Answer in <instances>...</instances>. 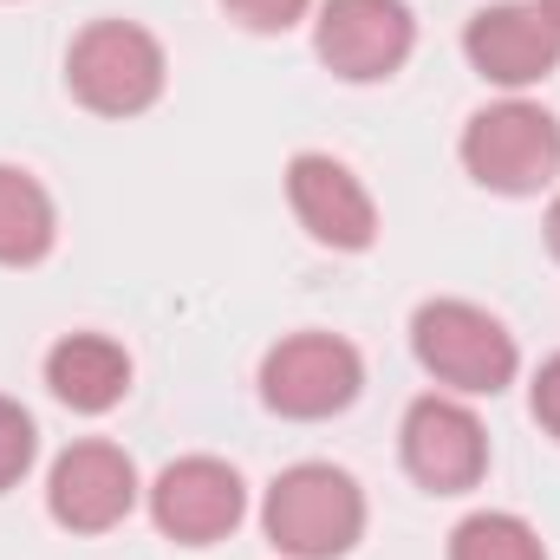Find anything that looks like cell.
<instances>
[{"instance_id": "6da1fadb", "label": "cell", "mask_w": 560, "mask_h": 560, "mask_svg": "<svg viewBox=\"0 0 560 560\" xmlns=\"http://www.w3.org/2000/svg\"><path fill=\"white\" fill-rule=\"evenodd\" d=\"M261 522L287 560H339L365 535V495L332 463H293L275 476Z\"/></svg>"}, {"instance_id": "7a4b0ae2", "label": "cell", "mask_w": 560, "mask_h": 560, "mask_svg": "<svg viewBox=\"0 0 560 560\" xmlns=\"http://www.w3.org/2000/svg\"><path fill=\"white\" fill-rule=\"evenodd\" d=\"M66 85L98 118H138L163 98V46L131 20H92L66 52Z\"/></svg>"}, {"instance_id": "3957f363", "label": "cell", "mask_w": 560, "mask_h": 560, "mask_svg": "<svg viewBox=\"0 0 560 560\" xmlns=\"http://www.w3.org/2000/svg\"><path fill=\"white\" fill-rule=\"evenodd\" d=\"M411 352L436 385H456L469 398H495L515 378V339L469 300H423L411 319Z\"/></svg>"}, {"instance_id": "277c9868", "label": "cell", "mask_w": 560, "mask_h": 560, "mask_svg": "<svg viewBox=\"0 0 560 560\" xmlns=\"http://www.w3.org/2000/svg\"><path fill=\"white\" fill-rule=\"evenodd\" d=\"M463 170L495 196H535L560 176V125L528 98H502L463 125Z\"/></svg>"}, {"instance_id": "5b68a950", "label": "cell", "mask_w": 560, "mask_h": 560, "mask_svg": "<svg viewBox=\"0 0 560 560\" xmlns=\"http://www.w3.org/2000/svg\"><path fill=\"white\" fill-rule=\"evenodd\" d=\"M359 385H365V365L332 332H293V339H280L275 352L261 359V398H268V411L300 418V423L346 411L359 398Z\"/></svg>"}, {"instance_id": "8992f818", "label": "cell", "mask_w": 560, "mask_h": 560, "mask_svg": "<svg viewBox=\"0 0 560 560\" xmlns=\"http://www.w3.org/2000/svg\"><path fill=\"white\" fill-rule=\"evenodd\" d=\"M418 46V20L405 0H326L319 7V59L352 79V85H372V79H392Z\"/></svg>"}, {"instance_id": "52a82bcc", "label": "cell", "mask_w": 560, "mask_h": 560, "mask_svg": "<svg viewBox=\"0 0 560 560\" xmlns=\"http://www.w3.org/2000/svg\"><path fill=\"white\" fill-rule=\"evenodd\" d=\"M46 509L72 535H105L138 509V469L118 443H72L46 476Z\"/></svg>"}, {"instance_id": "ba28073f", "label": "cell", "mask_w": 560, "mask_h": 560, "mask_svg": "<svg viewBox=\"0 0 560 560\" xmlns=\"http://www.w3.org/2000/svg\"><path fill=\"white\" fill-rule=\"evenodd\" d=\"M287 202L300 215V229L319 242V248H339V255H359L378 242V209L365 196V183L339 163V156H319V150H300L287 163Z\"/></svg>"}, {"instance_id": "9c48e42d", "label": "cell", "mask_w": 560, "mask_h": 560, "mask_svg": "<svg viewBox=\"0 0 560 560\" xmlns=\"http://www.w3.org/2000/svg\"><path fill=\"white\" fill-rule=\"evenodd\" d=\"M405 469L430 495H463L489 469V430L456 398H418L405 411Z\"/></svg>"}, {"instance_id": "30bf717a", "label": "cell", "mask_w": 560, "mask_h": 560, "mask_svg": "<svg viewBox=\"0 0 560 560\" xmlns=\"http://www.w3.org/2000/svg\"><path fill=\"white\" fill-rule=\"evenodd\" d=\"M242 509H248V489H242V476H235L229 463H215V456H183V463H170V469L156 476V489H150L156 528H163L170 541H183V548L222 541V535L242 522Z\"/></svg>"}, {"instance_id": "8fae6325", "label": "cell", "mask_w": 560, "mask_h": 560, "mask_svg": "<svg viewBox=\"0 0 560 560\" xmlns=\"http://www.w3.org/2000/svg\"><path fill=\"white\" fill-rule=\"evenodd\" d=\"M463 52L489 85L522 92V85H541L560 66V33L535 0H502V7H482L463 26Z\"/></svg>"}, {"instance_id": "7c38bea8", "label": "cell", "mask_w": 560, "mask_h": 560, "mask_svg": "<svg viewBox=\"0 0 560 560\" xmlns=\"http://www.w3.org/2000/svg\"><path fill=\"white\" fill-rule=\"evenodd\" d=\"M46 385H52L59 405L98 418V411H112V405L131 392V359H125V346L105 339V332H72V339H59V346L46 352Z\"/></svg>"}, {"instance_id": "4fadbf2b", "label": "cell", "mask_w": 560, "mask_h": 560, "mask_svg": "<svg viewBox=\"0 0 560 560\" xmlns=\"http://www.w3.org/2000/svg\"><path fill=\"white\" fill-rule=\"evenodd\" d=\"M52 235H59L52 196H46L26 170L0 163V268H33V261H46V255H52Z\"/></svg>"}, {"instance_id": "5bb4252c", "label": "cell", "mask_w": 560, "mask_h": 560, "mask_svg": "<svg viewBox=\"0 0 560 560\" xmlns=\"http://www.w3.org/2000/svg\"><path fill=\"white\" fill-rule=\"evenodd\" d=\"M450 560H548V548H541V535H535L522 515L482 509V515L456 522V535H450Z\"/></svg>"}, {"instance_id": "9a60e30c", "label": "cell", "mask_w": 560, "mask_h": 560, "mask_svg": "<svg viewBox=\"0 0 560 560\" xmlns=\"http://www.w3.org/2000/svg\"><path fill=\"white\" fill-rule=\"evenodd\" d=\"M33 450H39V436H33V418L13 405V398H0V495L33 469Z\"/></svg>"}, {"instance_id": "2e32d148", "label": "cell", "mask_w": 560, "mask_h": 560, "mask_svg": "<svg viewBox=\"0 0 560 560\" xmlns=\"http://www.w3.org/2000/svg\"><path fill=\"white\" fill-rule=\"evenodd\" d=\"M248 33H287L300 13H306V0H222Z\"/></svg>"}, {"instance_id": "e0dca14e", "label": "cell", "mask_w": 560, "mask_h": 560, "mask_svg": "<svg viewBox=\"0 0 560 560\" xmlns=\"http://www.w3.org/2000/svg\"><path fill=\"white\" fill-rule=\"evenodd\" d=\"M535 423H541L548 436H560V352L535 372Z\"/></svg>"}, {"instance_id": "ac0fdd59", "label": "cell", "mask_w": 560, "mask_h": 560, "mask_svg": "<svg viewBox=\"0 0 560 560\" xmlns=\"http://www.w3.org/2000/svg\"><path fill=\"white\" fill-rule=\"evenodd\" d=\"M548 248L560 255V196H555V209H548Z\"/></svg>"}, {"instance_id": "d6986e66", "label": "cell", "mask_w": 560, "mask_h": 560, "mask_svg": "<svg viewBox=\"0 0 560 560\" xmlns=\"http://www.w3.org/2000/svg\"><path fill=\"white\" fill-rule=\"evenodd\" d=\"M535 7H541V13L555 20V33H560V0H535Z\"/></svg>"}]
</instances>
